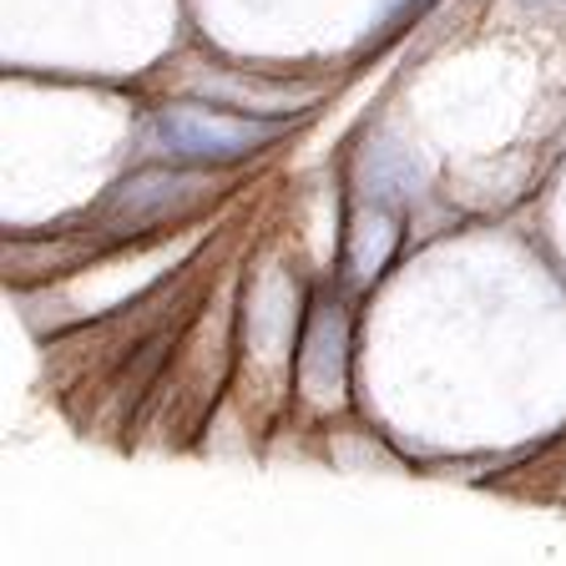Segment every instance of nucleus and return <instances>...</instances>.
<instances>
[{
	"instance_id": "obj_2",
	"label": "nucleus",
	"mask_w": 566,
	"mask_h": 566,
	"mask_svg": "<svg viewBox=\"0 0 566 566\" xmlns=\"http://www.w3.org/2000/svg\"><path fill=\"white\" fill-rule=\"evenodd\" d=\"M542 6H552V0H542Z\"/></svg>"
},
{
	"instance_id": "obj_1",
	"label": "nucleus",
	"mask_w": 566,
	"mask_h": 566,
	"mask_svg": "<svg viewBox=\"0 0 566 566\" xmlns=\"http://www.w3.org/2000/svg\"><path fill=\"white\" fill-rule=\"evenodd\" d=\"M157 132H163V142L177 157H192V163H233V157H243L279 137V122H223V117L198 112V106H167L163 117H157Z\"/></svg>"
}]
</instances>
